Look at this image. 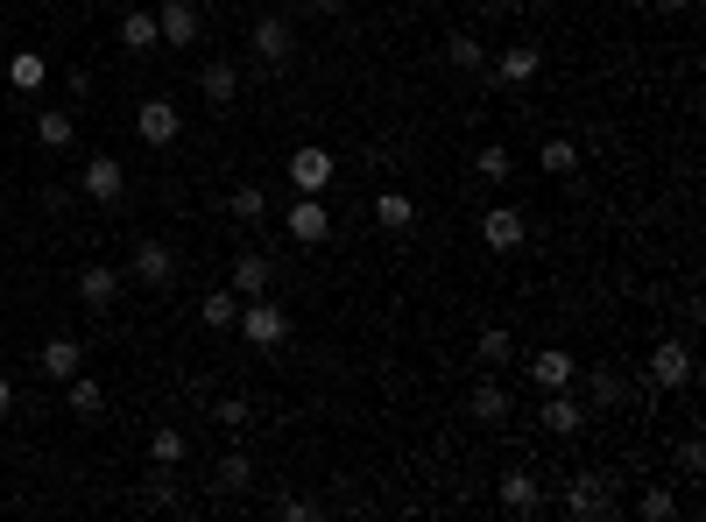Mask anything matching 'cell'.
<instances>
[{
    "label": "cell",
    "instance_id": "obj_4",
    "mask_svg": "<svg viewBox=\"0 0 706 522\" xmlns=\"http://www.w3.org/2000/svg\"><path fill=\"white\" fill-rule=\"evenodd\" d=\"M198 0H163V8H156V35H163V43L170 50H191V43H198Z\"/></svg>",
    "mask_w": 706,
    "mask_h": 522
},
{
    "label": "cell",
    "instance_id": "obj_38",
    "mask_svg": "<svg viewBox=\"0 0 706 522\" xmlns=\"http://www.w3.org/2000/svg\"><path fill=\"white\" fill-rule=\"evenodd\" d=\"M276 515H283V522H311V515H318V501H304V494H290V501H276Z\"/></svg>",
    "mask_w": 706,
    "mask_h": 522
},
{
    "label": "cell",
    "instance_id": "obj_8",
    "mask_svg": "<svg viewBox=\"0 0 706 522\" xmlns=\"http://www.w3.org/2000/svg\"><path fill=\"white\" fill-rule=\"evenodd\" d=\"M651 381H657V389H685V381H693V346H685V339H657Z\"/></svg>",
    "mask_w": 706,
    "mask_h": 522
},
{
    "label": "cell",
    "instance_id": "obj_21",
    "mask_svg": "<svg viewBox=\"0 0 706 522\" xmlns=\"http://www.w3.org/2000/svg\"><path fill=\"white\" fill-rule=\"evenodd\" d=\"M580 423H586V410H580V402H572L565 389H544V431L572 438V431H580Z\"/></svg>",
    "mask_w": 706,
    "mask_h": 522
},
{
    "label": "cell",
    "instance_id": "obj_35",
    "mask_svg": "<svg viewBox=\"0 0 706 522\" xmlns=\"http://www.w3.org/2000/svg\"><path fill=\"white\" fill-rule=\"evenodd\" d=\"M226 205H234V219H269V191H255V184H241Z\"/></svg>",
    "mask_w": 706,
    "mask_h": 522
},
{
    "label": "cell",
    "instance_id": "obj_10",
    "mask_svg": "<svg viewBox=\"0 0 706 522\" xmlns=\"http://www.w3.org/2000/svg\"><path fill=\"white\" fill-rule=\"evenodd\" d=\"M332 234V212H326V198H311V191H304V198L290 205V240L297 247H318Z\"/></svg>",
    "mask_w": 706,
    "mask_h": 522
},
{
    "label": "cell",
    "instance_id": "obj_27",
    "mask_svg": "<svg viewBox=\"0 0 706 522\" xmlns=\"http://www.w3.org/2000/svg\"><path fill=\"white\" fill-rule=\"evenodd\" d=\"M121 43L127 50H156V8H127L121 14Z\"/></svg>",
    "mask_w": 706,
    "mask_h": 522
},
{
    "label": "cell",
    "instance_id": "obj_19",
    "mask_svg": "<svg viewBox=\"0 0 706 522\" xmlns=\"http://www.w3.org/2000/svg\"><path fill=\"white\" fill-rule=\"evenodd\" d=\"M269 283H276L269 255H241L234 262V297H269Z\"/></svg>",
    "mask_w": 706,
    "mask_h": 522
},
{
    "label": "cell",
    "instance_id": "obj_39",
    "mask_svg": "<svg viewBox=\"0 0 706 522\" xmlns=\"http://www.w3.org/2000/svg\"><path fill=\"white\" fill-rule=\"evenodd\" d=\"M678 467H685V473H706V444H699V438L678 444Z\"/></svg>",
    "mask_w": 706,
    "mask_h": 522
},
{
    "label": "cell",
    "instance_id": "obj_14",
    "mask_svg": "<svg viewBox=\"0 0 706 522\" xmlns=\"http://www.w3.org/2000/svg\"><path fill=\"white\" fill-rule=\"evenodd\" d=\"M375 226H381V234H410V226H417V198H410V191H375Z\"/></svg>",
    "mask_w": 706,
    "mask_h": 522
},
{
    "label": "cell",
    "instance_id": "obj_7",
    "mask_svg": "<svg viewBox=\"0 0 706 522\" xmlns=\"http://www.w3.org/2000/svg\"><path fill=\"white\" fill-rule=\"evenodd\" d=\"M523 234H530V226H523V212H516V205H488V212H481V240L494 247V255H516Z\"/></svg>",
    "mask_w": 706,
    "mask_h": 522
},
{
    "label": "cell",
    "instance_id": "obj_11",
    "mask_svg": "<svg viewBox=\"0 0 706 522\" xmlns=\"http://www.w3.org/2000/svg\"><path fill=\"white\" fill-rule=\"evenodd\" d=\"M523 367H530V381H538V389H572V375H580V360H572L565 346H544V354H530Z\"/></svg>",
    "mask_w": 706,
    "mask_h": 522
},
{
    "label": "cell",
    "instance_id": "obj_1",
    "mask_svg": "<svg viewBox=\"0 0 706 522\" xmlns=\"http://www.w3.org/2000/svg\"><path fill=\"white\" fill-rule=\"evenodd\" d=\"M241 339L255 346V354H276L283 339H290V311H283V304H269V297H241Z\"/></svg>",
    "mask_w": 706,
    "mask_h": 522
},
{
    "label": "cell",
    "instance_id": "obj_16",
    "mask_svg": "<svg viewBox=\"0 0 706 522\" xmlns=\"http://www.w3.org/2000/svg\"><path fill=\"white\" fill-rule=\"evenodd\" d=\"M198 92H205V106H234L241 100V71L226 64V57H213V64L198 71Z\"/></svg>",
    "mask_w": 706,
    "mask_h": 522
},
{
    "label": "cell",
    "instance_id": "obj_23",
    "mask_svg": "<svg viewBox=\"0 0 706 522\" xmlns=\"http://www.w3.org/2000/svg\"><path fill=\"white\" fill-rule=\"evenodd\" d=\"M446 64H452V71H488L481 35H473V29H452V35H446Z\"/></svg>",
    "mask_w": 706,
    "mask_h": 522
},
{
    "label": "cell",
    "instance_id": "obj_22",
    "mask_svg": "<svg viewBox=\"0 0 706 522\" xmlns=\"http://www.w3.org/2000/svg\"><path fill=\"white\" fill-rule=\"evenodd\" d=\"M538 163H544V177H572V170H580V142H572V134H544Z\"/></svg>",
    "mask_w": 706,
    "mask_h": 522
},
{
    "label": "cell",
    "instance_id": "obj_36",
    "mask_svg": "<svg viewBox=\"0 0 706 522\" xmlns=\"http://www.w3.org/2000/svg\"><path fill=\"white\" fill-rule=\"evenodd\" d=\"M149 473H156V480L142 488V501H149V509H177V480H170V467H149Z\"/></svg>",
    "mask_w": 706,
    "mask_h": 522
},
{
    "label": "cell",
    "instance_id": "obj_32",
    "mask_svg": "<svg viewBox=\"0 0 706 522\" xmlns=\"http://www.w3.org/2000/svg\"><path fill=\"white\" fill-rule=\"evenodd\" d=\"M636 515H643V522H672V515H678V494H672V488H643V494H636Z\"/></svg>",
    "mask_w": 706,
    "mask_h": 522
},
{
    "label": "cell",
    "instance_id": "obj_26",
    "mask_svg": "<svg viewBox=\"0 0 706 522\" xmlns=\"http://www.w3.org/2000/svg\"><path fill=\"white\" fill-rule=\"evenodd\" d=\"M64 402H71V417H85V423L106 410V396H100V381H92V375H71L64 381Z\"/></svg>",
    "mask_w": 706,
    "mask_h": 522
},
{
    "label": "cell",
    "instance_id": "obj_42",
    "mask_svg": "<svg viewBox=\"0 0 706 522\" xmlns=\"http://www.w3.org/2000/svg\"><path fill=\"white\" fill-rule=\"evenodd\" d=\"M685 8H693V0H657V14H685Z\"/></svg>",
    "mask_w": 706,
    "mask_h": 522
},
{
    "label": "cell",
    "instance_id": "obj_18",
    "mask_svg": "<svg viewBox=\"0 0 706 522\" xmlns=\"http://www.w3.org/2000/svg\"><path fill=\"white\" fill-rule=\"evenodd\" d=\"M502 509L509 515H538V501H544V488H538V473H502Z\"/></svg>",
    "mask_w": 706,
    "mask_h": 522
},
{
    "label": "cell",
    "instance_id": "obj_6",
    "mask_svg": "<svg viewBox=\"0 0 706 522\" xmlns=\"http://www.w3.org/2000/svg\"><path fill=\"white\" fill-rule=\"evenodd\" d=\"M135 127H142V142H149V149H170V142L184 134V121H177V100H163V92H156V100H142Z\"/></svg>",
    "mask_w": 706,
    "mask_h": 522
},
{
    "label": "cell",
    "instance_id": "obj_29",
    "mask_svg": "<svg viewBox=\"0 0 706 522\" xmlns=\"http://www.w3.org/2000/svg\"><path fill=\"white\" fill-rule=\"evenodd\" d=\"M586 396H594L601 410H615V402H628V381L615 375V367H594V375H586Z\"/></svg>",
    "mask_w": 706,
    "mask_h": 522
},
{
    "label": "cell",
    "instance_id": "obj_15",
    "mask_svg": "<svg viewBox=\"0 0 706 522\" xmlns=\"http://www.w3.org/2000/svg\"><path fill=\"white\" fill-rule=\"evenodd\" d=\"M565 509L572 515H607V509H615V488H607L601 473H580V480H572V494H565Z\"/></svg>",
    "mask_w": 706,
    "mask_h": 522
},
{
    "label": "cell",
    "instance_id": "obj_31",
    "mask_svg": "<svg viewBox=\"0 0 706 522\" xmlns=\"http://www.w3.org/2000/svg\"><path fill=\"white\" fill-rule=\"evenodd\" d=\"M473 417H481V423L509 417V389H502V381H481V389H473Z\"/></svg>",
    "mask_w": 706,
    "mask_h": 522
},
{
    "label": "cell",
    "instance_id": "obj_17",
    "mask_svg": "<svg viewBox=\"0 0 706 522\" xmlns=\"http://www.w3.org/2000/svg\"><path fill=\"white\" fill-rule=\"evenodd\" d=\"M35 367H43L50 381H71L85 367V346L79 339H43V360H35Z\"/></svg>",
    "mask_w": 706,
    "mask_h": 522
},
{
    "label": "cell",
    "instance_id": "obj_41",
    "mask_svg": "<svg viewBox=\"0 0 706 522\" xmlns=\"http://www.w3.org/2000/svg\"><path fill=\"white\" fill-rule=\"evenodd\" d=\"M8 410H14V381L0 375V417H8Z\"/></svg>",
    "mask_w": 706,
    "mask_h": 522
},
{
    "label": "cell",
    "instance_id": "obj_5",
    "mask_svg": "<svg viewBox=\"0 0 706 522\" xmlns=\"http://www.w3.org/2000/svg\"><path fill=\"white\" fill-rule=\"evenodd\" d=\"M332 149H318V142H304L297 156H290V184L297 191H311V198H326V184H332Z\"/></svg>",
    "mask_w": 706,
    "mask_h": 522
},
{
    "label": "cell",
    "instance_id": "obj_28",
    "mask_svg": "<svg viewBox=\"0 0 706 522\" xmlns=\"http://www.w3.org/2000/svg\"><path fill=\"white\" fill-rule=\"evenodd\" d=\"M234 318H241V297H234V289H213V297L198 304V325H205V332H226Z\"/></svg>",
    "mask_w": 706,
    "mask_h": 522
},
{
    "label": "cell",
    "instance_id": "obj_20",
    "mask_svg": "<svg viewBox=\"0 0 706 522\" xmlns=\"http://www.w3.org/2000/svg\"><path fill=\"white\" fill-rule=\"evenodd\" d=\"M213 488H219V494H247V488H255V459H247V452L213 459Z\"/></svg>",
    "mask_w": 706,
    "mask_h": 522
},
{
    "label": "cell",
    "instance_id": "obj_33",
    "mask_svg": "<svg viewBox=\"0 0 706 522\" xmlns=\"http://www.w3.org/2000/svg\"><path fill=\"white\" fill-rule=\"evenodd\" d=\"M473 354H481L488 367H502V360H516V339H509L502 325H488V332H481V346H473Z\"/></svg>",
    "mask_w": 706,
    "mask_h": 522
},
{
    "label": "cell",
    "instance_id": "obj_3",
    "mask_svg": "<svg viewBox=\"0 0 706 522\" xmlns=\"http://www.w3.org/2000/svg\"><path fill=\"white\" fill-rule=\"evenodd\" d=\"M538 71H544V50H538V43H509V50L488 64V79L516 92V85H530V79H538Z\"/></svg>",
    "mask_w": 706,
    "mask_h": 522
},
{
    "label": "cell",
    "instance_id": "obj_40",
    "mask_svg": "<svg viewBox=\"0 0 706 522\" xmlns=\"http://www.w3.org/2000/svg\"><path fill=\"white\" fill-rule=\"evenodd\" d=\"M311 8H318V14H347L354 0H311Z\"/></svg>",
    "mask_w": 706,
    "mask_h": 522
},
{
    "label": "cell",
    "instance_id": "obj_13",
    "mask_svg": "<svg viewBox=\"0 0 706 522\" xmlns=\"http://www.w3.org/2000/svg\"><path fill=\"white\" fill-rule=\"evenodd\" d=\"M127 268H135V283H149V289H163L170 276H177V255H170L163 240H142V247H135V262H127Z\"/></svg>",
    "mask_w": 706,
    "mask_h": 522
},
{
    "label": "cell",
    "instance_id": "obj_9",
    "mask_svg": "<svg viewBox=\"0 0 706 522\" xmlns=\"http://www.w3.org/2000/svg\"><path fill=\"white\" fill-rule=\"evenodd\" d=\"M79 191L85 198H100V205H113L127 191V170H121V156H92L85 170H79Z\"/></svg>",
    "mask_w": 706,
    "mask_h": 522
},
{
    "label": "cell",
    "instance_id": "obj_30",
    "mask_svg": "<svg viewBox=\"0 0 706 522\" xmlns=\"http://www.w3.org/2000/svg\"><path fill=\"white\" fill-rule=\"evenodd\" d=\"M43 79H50V71H43V57H35V50H22V57L8 64V85H14V92H43Z\"/></svg>",
    "mask_w": 706,
    "mask_h": 522
},
{
    "label": "cell",
    "instance_id": "obj_2",
    "mask_svg": "<svg viewBox=\"0 0 706 522\" xmlns=\"http://www.w3.org/2000/svg\"><path fill=\"white\" fill-rule=\"evenodd\" d=\"M247 43H255V57H262L269 71H283V64L297 57V29H290V14H262V22L247 29Z\"/></svg>",
    "mask_w": 706,
    "mask_h": 522
},
{
    "label": "cell",
    "instance_id": "obj_37",
    "mask_svg": "<svg viewBox=\"0 0 706 522\" xmlns=\"http://www.w3.org/2000/svg\"><path fill=\"white\" fill-rule=\"evenodd\" d=\"M213 423H219V431H241V423H247V402H241V396H219V402H213Z\"/></svg>",
    "mask_w": 706,
    "mask_h": 522
},
{
    "label": "cell",
    "instance_id": "obj_12",
    "mask_svg": "<svg viewBox=\"0 0 706 522\" xmlns=\"http://www.w3.org/2000/svg\"><path fill=\"white\" fill-rule=\"evenodd\" d=\"M79 297L92 304V311H113V304H121V268H106V262L79 268Z\"/></svg>",
    "mask_w": 706,
    "mask_h": 522
},
{
    "label": "cell",
    "instance_id": "obj_24",
    "mask_svg": "<svg viewBox=\"0 0 706 522\" xmlns=\"http://www.w3.org/2000/svg\"><path fill=\"white\" fill-rule=\"evenodd\" d=\"M191 438L177 431V423H156V438H149V467H184Z\"/></svg>",
    "mask_w": 706,
    "mask_h": 522
},
{
    "label": "cell",
    "instance_id": "obj_34",
    "mask_svg": "<svg viewBox=\"0 0 706 522\" xmlns=\"http://www.w3.org/2000/svg\"><path fill=\"white\" fill-rule=\"evenodd\" d=\"M473 170H481L488 184H509V170H516V163H509V149H502V142H488L481 156H473Z\"/></svg>",
    "mask_w": 706,
    "mask_h": 522
},
{
    "label": "cell",
    "instance_id": "obj_25",
    "mask_svg": "<svg viewBox=\"0 0 706 522\" xmlns=\"http://www.w3.org/2000/svg\"><path fill=\"white\" fill-rule=\"evenodd\" d=\"M35 142H43V149H71V142H79V127H71V113L64 106H50V113H35Z\"/></svg>",
    "mask_w": 706,
    "mask_h": 522
}]
</instances>
